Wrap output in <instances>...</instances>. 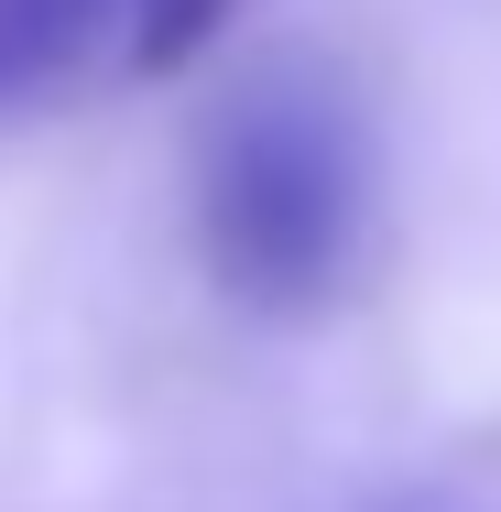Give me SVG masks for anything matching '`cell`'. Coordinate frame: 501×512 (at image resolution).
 Instances as JSON below:
<instances>
[{"mask_svg":"<svg viewBox=\"0 0 501 512\" xmlns=\"http://www.w3.org/2000/svg\"><path fill=\"white\" fill-rule=\"evenodd\" d=\"M109 22H131V0H0V120L55 99Z\"/></svg>","mask_w":501,"mask_h":512,"instance_id":"2","label":"cell"},{"mask_svg":"<svg viewBox=\"0 0 501 512\" xmlns=\"http://www.w3.org/2000/svg\"><path fill=\"white\" fill-rule=\"evenodd\" d=\"M360 218H371L360 120L316 66H262L207 120L197 240L218 295H240L251 316H316L360 273Z\"/></svg>","mask_w":501,"mask_h":512,"instance_id":"1","label":"cell"},{"mask_svg":"<svg viewBox=\"0 0 501 512\" xmlns=\"http://www.w3.org/2000/svg\"><path fill=\"white\" fill-rule=\"evenodd\" d=\"M229 22V0H131V22H120V66L131 77H175V66H197L207 33Z\"/></svg>","mask_w":501,"mask_h":512,"instance_id":"3","label":"cell"}]
</instances>
